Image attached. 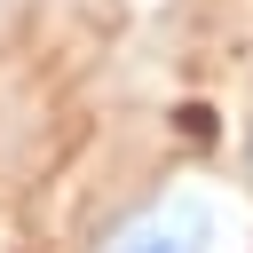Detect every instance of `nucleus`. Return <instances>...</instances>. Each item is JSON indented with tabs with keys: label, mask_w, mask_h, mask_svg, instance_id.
<instances>
[{
	"label": "nucleus",
	"mask_w": 253,
	"mask_h": 253,
	"mask_svg": "<svg viewBox=\"0 0 253 253\" xmlns=\"http://www.w3.org/2000/svg\"><path fill=\"white\" fill-rule=\"evenodd\" d=\"M213 245H221L213 206H206L198 190H174V198H158V206L126 213L95 253H213Z\"/></svg>",
	"instance_id": "nucleus-1"
}]
</instances>
